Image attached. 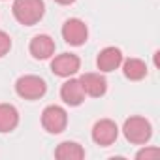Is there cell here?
Here are the masks:
<instances>
[{
  "mask_svg": "<svg viewBox=\"0 0 160 160\" xmlns=\"http://www.w3.org/2000/svg\"><path fill=\"white\" fill-rule=\"evenodd\" d=\"M12 12L19 25L32 27L40 23V19L43 17L45 4H43V0H15L12 6Z\"/></svg>",
  "mask_w": 160,
  "mask_h": 160,
  "instance_id": "6da1fadb",
  "label": "cell"
},
{
  "mask_svg": "<svg viewBox=\"0 0 160 160\" xmlns=\"http://www.w3.org/2000/svg\"><path fill=\"white\" fill-rule=\"evenodd\" d=\"M122 134H124V138L130 143H134V145H145L151 139V136H152V126H151V122L145 117L134 115V117H130V119L124 121Z\"/></svg>",
  "mask_w": 160,
  "mask_h": 160,
  "instance_id": "7a4b0ae2",
  "label": "cell"
},
{
  "mask_svg": "<svg viewBox=\"0 0 160 160\" xmlns=\"http://www.w3.org/2000/svg\"><path fill=\"white\" fill-rule=\"evenodd\" d=\"M15 92L25 100H40L47 92V83L40 75H21L15 81Z\"/></svg>",
  "mask_w": 160,
  "mask_h": 160,
  "instance_id": "3957f363",
  "label": "cell"
},
{
  "mask_svg": "<svg viewBox=\"0 0 160 160\" xmlns=\"http://www.w3.org/2000/svg\"><path fill=\"white\" fill-rule=\"evenodd\" d=\"M42 126L49 134H60L68 126V113L60 106H47L42 111Z\"/></svg>",
  "mask_w": 160,
  "mask_h": 160,
  "instance_id": "277c9868",
  "label": "cell"
},
{
  "mask_svg": "<svg viewBox=\"0 0 160 160\" xmlns=\"http://www.w3.org/2000/svg\"><path fill=\"white\" fill-rule=\"evenodd\" d=\"M62 38L68 45H73V47H79L83 45L89 38V28L85 25V21L81 19H68L64 25H62Z\"/></svg>",
  "mask_w": 160,
  "mask_h": 160,
  "instance_id": "5b68a950",
  "label": "cell"
},
{
  "mask_svg": "<svg viewBox=\"0 0 160 160\" xmlns=\"http://www.w3.org/2000/svg\"><path fill=\"white\" fill-rule=\"evenodd\" d=\"M119 138V126L115 124V121L111 119H100L98 122H94L92 126V141L96 145L108 147L113 145Z\"/></svg>",
  "mask_w": 160,
  "mask_h": 160,
  "instance_id": "8992f818",
  "label": "cell"
},
{
  "mask_svg": "<svg viewBox=\"0 0 160 160\" xmlns=\"http://www.w3.org/2000/svg\"><path fill=\"white\" fill-rule=\"evenodd\" d=\"M81 68V58L73 53H60L51 60V72L58 77H72Z\"/></svg>",
  "mask_w": 160,
  "mask_h": 160,
  "instance_id": "52a82bcc",
  "label": "cell"
},
{
  "mask_svg": "<svg viewBox=\"0 0 160 160\" xmlns=\"http://www.w3.org/2000/svg\"><path fill=\"white\" fill-rule=\"evenodd\" d=\"M79 83H81L85 96H92V98H100L106 94L108 91V79L98 72H87L79 77Z\"/></svg>",
  "mask_w": 160,
  "mask_h": 160,
  "instance_id": "ba28073f",
  "label": "cell"
},
{
  "mask_svg": "<svg viewBox=\"0 0 160 160\" xmlns=\"http://www.w3.org/2000/svg\"><path fill=\"white\" fill-rule=\"evenodd\" d=\"M28 51L36 60H47L55 55V40L47 34H38L30 40Z\"/></svg>",
  "mask_w": 160,
  "mask_h": 160,
  "instance_id": "9c48e42d",
  "label": "cell"
},
{
  "mask_svg": "<svg viewBox=\"0 0 160 160\" xmlns=\"http://www.w3.org/2000/svg\"><path fill=\"white\" fill-rule=\"evenodd\" d=\"M122 60H124L122 51L119 47H104L96 57V66L100 72L109 73V72H115L122 64Z\"/></svg>",
  "mask_w": 160,
  "mask_h": 160,
  "instance_id": "30bf717a",
  "label": "cell"
},
{
  "mask_svg": "<svg viewBox=\"0 0 160 160\" xmlns=\"http://www.w3.org/2000/svg\"><path fill=\"white\" fill-rule=\"evenodd\" d=\"M60 98L64 100V104L72 106V108H77L85 102V91L79 83V79H68V81L62 83L60 87Z\"/></svg>",
  "mask_w": 160,
  "mask_h": 160,
  "instance_id": "8fae6325",
  "label": "cell"
},
{
  "mask_svg": "<svg viewBox=\"0 0 160 160\" xmlns=\"http://www.w3.org/2000/svg\"><path fill=\"white\" fill-rule=\"evenodd\" d=\"M19 124V111L12 104H0V134H8Z\"/></svg>",
  "mask_w": 160,
  "mask_h": 160,
  "instance_id": "7c38bea8",
  "label": "cell"
},
{
  "mask_svg": "<svg viewBox=\"0 0 160 160\" xmlns=\"http://www.w3.org/2000/svg\"><path fill=\"white\" fill-rule=\"evenodd\" d=\"M55 158H58V160H81V158H85V149L77 141H62L55 149Z\"/></svg>",
  "mask_w": 160,
  "mask_h": 160,
  "instance_id": "4fadbf2b",
  "label": "cell"
},
{
  "mask_svg": "<svg viewBox=\"0 0 160 160\" xmlns=\"http://www.w3.org/2000/svg\"><path fill=\"white\" fill-rule=\"evenodd\" d=\"M122 73L126 79L130 81H141V79L147 75V64L141 60V58H126L122 60Z\"/></svg>",
  "mask_w": 160,
  "mask_h": 160,
  "instance_id": "5bb4252c",
  "label": "cell"
},
{
  "mask_svg": "<svg viewBox=\"0 0 160 160\" xmlns=\"http://www.w3.org/2000/svg\"><path fill=\"white\" fill-rule=\"evenodd\" d=\"M10 49H12V38H10V34L4 32V30H0V58L6 57L10 53Z\"/></svg>",
  "mask_w": 160,
  "mask_h": 160,
  "instance_id": "9a60e30c",
  "label": "cell"
},
{
  "mask_svg": "<svg viewBox=\"0 0 160 160\" xmlns=\"http://www.w3.org/2000/svg\"><path fill=\"white\" fill-rule=\"evenodd\" d=\"M156 156H160V149L158 147H145V149H141V151H138L136 152V158L138 160H151V158H156Z\"/></svg>",
  "mask_w": 160,
  "mask_h": 160,
  "instance_id": "2e32d148",
  "label": "cell"
},
{
  "mask_svg": "<svg viewBox=\"0 0 160 160\" xmlns=\"http://www.w3.org/2000/svg\"><path fill=\"white\" fill-rule=\"evenodd\" d=\"M57 4H60V6H70V4H73L75 0H55Z\"/></svg>",
  "mask_w": 160,
  "mask_h": 160,
  "instance_id": "e0dca14e",
  "label": "cell"
}]
</instances>
